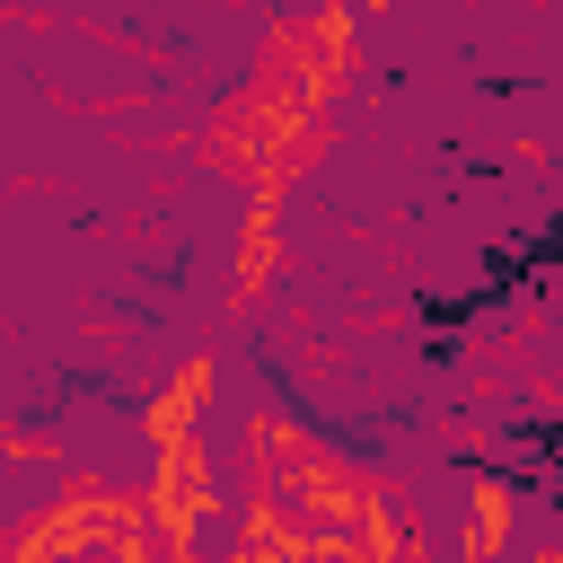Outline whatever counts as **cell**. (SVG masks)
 I'll return each instance as SVG.
<instances>
[]
</instances>
